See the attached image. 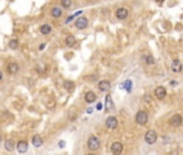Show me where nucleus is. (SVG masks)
I'll return each mask as SVG.
<instances>
[{
	"label": "nucleus",
	"mask_w": 183,
	"mask_h": 155,
	"mask_svg": "<svg viewBox=\"0 0 183 155\" xmlns=\"http://www.w3.org/2000/svg\"><path fill=\"white\" fill-rule=\"evenodd\" d=\"M88 26V21L85 17H79L76 22V27L78 29H85Z\"/></svg>",
	"instance_id": "nucleus-7"
},
{
	"label": "nucleus",
	"mask_w": 183,
	"mask_h": 155,
	"mask_svg": "<svg viewBox=\"0 0 183 155\" xmlns=\"http://www.w3.org/2000/svg\"><path fill=\"white\" fill-rule=\"evenodd\" d=\"M60 5L63 8H70V5H71V0H60Z\"/></svg>",
	"instance_id": "nucleus-24"
},
{
	"label": "nucleus",
	"mask_w": 183,
	"mask_h": 155,
	"mask_svg": "<svg viewBox=\"0 0 183 155\" xmlns=\"http://www.w3.org/2000/svg\"><path fill=\"white\" fill-rule=\"evenodd\" d=\"M145 63L148 64V65H153V64L155 63V60L151 55H149V56H147V58H145Z\"/></svg>",
	"instance_id": "nucleus-25"
},
{
	"label": "nucleus",
	"mask_w": 183,
	"mask_h": 155,
	"mask_svg": "<svg viewBox=\"0 0 183 155\" xmlns=\"http://www.w3.org/2000/svg\"><path fill=\"white\" fill-rule=\"evenodd\" d=\"M111 87V83L108 80H102L98 83V88L101 92H108Z\"/></svg>",
	"instance_id": "nucleus-10"
},
{
	"label": "nucleus",
	"mask_w": 183,
	"mask_h": 155,
	"mask_svg": "<svg viewBox=\"0 0 183 155\" xmlns=\"http://www.w3.org/2000/svg\"><path fill=\"white\" fill-rule=\"evenodd\" d=\"M14 146H15V142L14 140H12V139H7L5 142V149L7 151H9V152H11V151L14 150Z\"/></svg>",
	"instance_id": "nucleus-17"
},
{
	"label": "nucleus",
	"mask_w": 183,
	"mask_h": 155,
	"mask_svg": "<svg viewBox=\"0 0 183 155\" xmlns=\"http://www.w3.org/2000/svg\"><path fill=\"white\" fill-rule=\"evenodd\" d=\"M51 14H52V16H53V17H55V19H58V17H60V16H62V14H63V11H62V9H59V8H57V7H55V8H53V9H52Z\"/></svg>",
	"instance_id": "nucleus-19"
},
{
	"label": "nucleus",
	"mask_w": 183,
	"mask_h": 155,
	"mask_svg": "<svg viewBox=\"0 0 183 155\" xmlns=\"http://www.w3.org/2000/svg\"><path fill=\"white\" fill-rule=\"evenodd\" d=\"M111 152L113 155H121L123 152V144L121 142H113L111 145Z\"/></svg>",
	"instance_id": "nucleus-4"
},
{
	"label": "nucleus",
	"mask_w": 183,
	"mask_h": 155,
	"mask_svg": "<svg viewBox=\"0 0 183 155\" xmlns=\"http://www.w3.org/2000/svg\"><path fill=\"white\" fill-rule=\"evenodd\" d=\"M64 86H65V88L67 89L68 92H71L73 89L74 84H73V82H71V81H66V82L64 83Z\"/></svg>",
	"instance_id": "nucleus-23"
},
{
	"label": "nucleus",
	"mask_w": 183,
	"mask_h": 155,
	"mask_svg": "<svg viewBox=\"0 0 183 155\" xmlns=\"http://www.w3.org/2000/svg\"><path fill=\"white\" fill-rule=\"evenodd\" d=\"M101 108H102V105H101V102H99L97 105V110H101Z\"/></svg>",
	"instance_id": "nucleus-26"
},
{
	"label": "nucleus",
	"mask_w": 183,
	"mask_h": 155,
	"mask_svg": "<svg viewBox=\"0 0 183 155\" xmlns=\"http://www.w3.org/2000/svg\"><path fill=\"white\" fill-rule=\"evenodd\" d=\"M128 15V10L126 8H119L115 12V16L119 19H125Z\"/></svg>",
	"instance_id": "nucleus-9"
},
{
	"label": "nucleus",
	"mask_w": 183,
	"mask_h": 155,
	"mask_svg": "<svg viewBox=\"0 0 183 155\" xmlns=\"http://www.w3.org/2000/svg\"><path fill=\"white\" fill-rule=\"evenodd\" d=\"M1 141H2V139H1V136H0V143H1Z\"/></svg>",
	"instance_id": "nucleus-33"
},
{
	"label": "nucleus",
	"mask_w": 183,
	"mask_h": 155,
	"mask_svg": "<svg viewBox=\"0 0 183 155\" xmlns=\"http://www.w3.org/2000/svg\"><path fill=\"white\" fill-rule=\"evenodd\" d=\"M87 146L91 151H96L100 146V141H99V139L97 138L96 136H91V138L88 139V141H87Z\"/></svg>",
	"instance_id": "nucleus-1"
},
{
	"label": "nucleus",
	"mask_w": 183,
	"mask_h": 155,
	"mask_svg": "<svg viewBox=\"0 0 183 155\" xmlns=\"http://www.w3.org/2000/svg\"><path fill=\"white\" fill-rule=\"evenodd\" d=\"M76 38L73 37L72 34H69L67 38H66V45L67 46H69V48H72V46H74V44H76Z\"/></svg>",
	"instance_id": "nucleus-18"
},
{
	"label": "nucleus",
	"mask_w": 183,
	"mask_h": 155,
	"mask_svg": "<svg viewBox=\"0 0 183 155\" xmlns=\"http://www.w3.org/2000/svg\"><path fill=\"white\" fill-rule=\"evenodd\" d=\"M73 17H74V16H73V15H72V16H69V19H68L67 21H66V23H69V22H70V21H72V19H73Z\"/></svg>",
	"instance_id": "nucleus-28"
},
{
	"label": "nucleus",
	"mask_w": 183,
	"mask_h": 155,
	"mask_svg": "<svg viewBox=\"0 0 183 155\" xmlns=\"http://www.w3.org/2000/svg\"><path fill=\"white\" fill-rule=\"evenodd\" d=\"M145 140L148 144H153L157 140V135L154 130H149L145 135Z\"/></svg>",
	"instance_id": "nucleus-2"
},
{
	"label": "nucleus",
	"mask_w": 183,
	"mask_h": 155,
	"mask_svg": "<svg viewBox=\"0 0 183 155\" xmlns=\"http://www.w3.org/2000/svg\"><path fill=\"white\" fill-rule=\"evenodd\" d=\"M44 48H45V44L43 43V44H41V45H40V48H40V50H43Z\"/></svg>",
	"instance_id": "nucleus-29"
},
{
	"label": "nucleus",
	"mask_w": 183,
	"mask_h": 155,
	"mask_svg": "<svg viewBox=\"0 0 183 155\" xmlns=\"http://www.w3.org/2000/svg\"><path fill=\"white\" fill-rule=\"evenodd\" d=\"M106 126L109 129H114L117 126V120L114 116H109L106 121Z\"/></svg>",
	"instance_id": "nucleus-6"
},
{
	"label": "nucleus",
	"mask_w": 183,
	"mask_h": 155,
	"mask_svg": "<svg viewBox=\"0 0 183 155\" xmlns=\"http://www.w3.org/2000/svg\"><path fill=\"white\" fill-rule=\"evenodd\" d=\"M84 99H85V101H86L87 103H91V102H94L96 100V94L94 92H87L86 94H85Z\"/></svg>",
	"instance_id": "nucleus-16"
},
{
	"label": "nucleus",
	"mask_w": 183,
	"mask_h": 155,
	"mask_svg": "<svg viewBox=\"0 0 183 155\" xmlns=\"http://www.w3.org/2000/svg\"><path fill=\"white\" fill-rule=\"evenodd\" d=\"M131 85H133V82L130 80H126L123 84H121V88H126L127 93H130L131 92Z\"/></svg>",
	"instance_id": "nucleus-21"
},
{
	"label": "nucleus",
	"mask_w": 183,
	"mask_h": 155,
	"mask_svg": "<svg viewBox=\"0 0 183 155\" xmlns=\"http://www.w3.org/2000/svg\"><path fill=\"white\" fill-rule=\"evenodd\" d=\"M64 145H65V141H60L59 142V148H64Z\"/></svg>",
	"instance_id": "nucleus-27"
},
{
	"label": "nucleus",
	"mask_w": 183,
	"mask_h": 155,
	"mask_svg": "<svg viewBox=\"0 0 183 155\" xmlns=\"http://www.w3.org/2000/svg\"><path fill=\"white\" fill-rule=\"evenodd\" d=\"M19 70V66L17 63H11L8 66V72L11 74H15Z\"/></svg>",
	"instance_id": "nucleus-15"
},
{
	"label": "nucleus",
	"mask_w": 183,
	"mask_h": 155,
	"mask_svg": "<svg viewBox=\"0 0 183 155\" xmlns=\"http://www.w3.org/2000/svg\"><path fill=\"white\" fill-rule=\"evenodd\" d=\"M166 94H167V92H166V88L163 86H158L155 88L154 91V95L156 98H158V99H163V98H165V96H166Z\"/></svg>",
	"instance_id": "nucleus-8"
},
{
	"label": "nucleus",
	"mask_w": 183,
	"mask_h": 155,
	"mask_svg": "<svg viewBox=\"0 0 183 155\" xmlns=\"http://www.w3.org/2000/svg\"><path fill=\"white\" fill-rule=\"evenodd\" d=\"M148 119H149V116H148V113L145 111H139L136 115V122L139 125H145L148 122Z\"/></svg>",
	"instance_id": "nucleus-3"
},
{
	"label": "nucleus",
	"mask_w": 183,
	"mask_h": 155,
	"mask_svg": "<svg viewBox=\"0 0 183 155\" xmlns=\"http://www.w3.org/2000/svg\"><path fill=\"white\" fill-rule=\"evenodd\" d=\"M1 80H2V72L0 71V81H1Z\"/></svg>",
	"instance_id": "nucleus-31"
},
{
	"label": "nucleus",
	"mask_w": 183,
	"mask_h": 155,
	"mask_svg": "<svg viewBox=\"0 0 183 155\" xmlns=\"http://www.w3.org/2000/svg\"><path fill=\"white\" fill-rule=\"evenodd\" d=\"M16 149H17L19 153H26L27 150H28V143L25 140L19 141L17 144H16Z\"/></svg>",
	"instance_id": "nucleus-11"
},
{
	"label": "nucleus",
	"mask_w": 183,
	"mask_h": 155,
	"mask_svg": "<svg viewBox=\"0 0 183 155\" xmlns=\"http://www.w3.org/2000/svg\"><path fill=\"white\" fill-rule=\"evenodd\" d=\"M171 70L177 73L181 72L182 71V64H181V62L178 60V59L172 60V63H171Z\"/></svg>",
	"instance_id": "nucleus-12"
},
{
	"label": "nucleus",
	"mask_w": 183,
	"mask_h": 155,
	"mask_svg": "<svg viewBox=\"0 0 183 155\" xmlns=\"http://www.w3.org/2000/svg\"><path fill=\"white\" fill-rule=\"evenodd\" d=\"M91 111H93V109H91V108H90V109L87 110V113H91Z\"/></svg>",
	"instance_id": "nucleus-30"
},
{
	"label": "nucleus",
	"mask_w": 183,
	"mask_h": 155,
	"mask_svg": "<svg viewBox=\"0 0 183 155\" xmlns=\"http://www.w3.org/2000/svg\"><path fill=\"white\" fill-rule=\"evenodd\" d=\"M155 1H157V2H163L164 0H155Z\"/></svg>",
	"instance_id": "nucleus-32"
},
{
	"label": "nucleus",
	"mask_w": 183,
	"mask_h": 155,
	"mask_svg": "<svg viewBox=\"0 0 183 155\" xmlns=\"http://www.w3.org/2000/svg\"><path fill=\"white\" fill-rule=\"evenodd\" d=\"M19 46V41L16 40V39H12V40H10L9 42V48L11 50H15V48H17Z\"/></svg>",
	"instance_id": "nucleus-22"
},
{
	"label": "nucleus",
	"mask_w": 183,
	"mask_h": 155,
	"mask_svg": "<svg viewBox=\"0 0 183 155\" xmlns=\"http://www.w3.org/2000/svg\"><path fill=\"white\" fill-rule=\"evenodd\" d=\"M87 155H95V154H93V153H91V154H87Z\"/></svg>",
	"instance_id": "nucleus-34"
},
{
	"label": "nucleus",
	"mask_w": 183,
	"mask_h": 155,
	"mask_svg": "<svg viewBox=\"0 0 183 155\" xmlns=\"http://www.w3.org/2000/svg\"><path fill=\"white\" fill-rule=\"evenodd\" d=\"M182 121H183V117L180 115V114H174V116L170 117L169 123L172 126H174V127H178V126H180L182 124Z\"/></svg>",
	"instance_id": "nucleus-5"
},
{
	"label": "nucleus",
	"mask_w": 183,
	"mask_h": 155,
	"mask_svg": "<svg viewBox=\"0 0 183 155\" xmlns=\"http://www.w3.org/2000/svg\"><path fill=\"white\" fill-rule=\"evenodd\" d=\"M51 30H52V27L48 24H44L41 26V28H40V32L42 34H48L51 32Z\"/></svg>",
	"instance_id": "nucleus-20"
},
{
	"label": "nucleus",
	"mask_w": 183,
	"mask_h": 155,
	"mask_svg": "<svg viewBox=\"0 0 183 155\" xmlns=\"http://www.w3.org/2000/svg\"><path fill=\"white\" fill-rule=\"evenodd\" d=\"M32 145L36 146V148H40L41 145L43 144V139L41 138V136L40 135H36L32 137Z\"/></svg>",
	"instance_id": "nucleus-14"
},
{
	"label": "nucleus",
	"mask_w": 183,
	"mask_h": 155,
	"mask_svg": "<svg viewBox=\"0 0 183 155\" xmlns=\"http://www.w3.org/2000/svg\"><path fill=\"white\" fill-rule=\"evenodd\" d=\"M105 109L107 112H111L113 110V100L111 98V95H107L106 101H105Z\"/></svg>",
	"instance_id": "nucleus-13"
}]
</instances>
